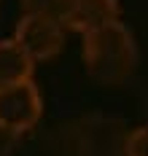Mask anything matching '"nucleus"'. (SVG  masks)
Returning <instances> with one entry per match:
<instances>
[{
  "mask_svg": "<svg viewBox=\"0 0 148 156\" xmlns=\"http://www.w3.org/2000/svg\"><path fill=\"white\" fill-rule=\"evenodd\" d=\"M43 116V97L35 81H24L16 86L0 89V124L11 132L24 135L30 132Z\"/></svg>",
  "mask_w": 148,
  "mask_h": 156,
  "instance_id": "20e7f679",
  "label": "nucleus"
},
{
  "mask_svg": "<svg viewBox=\"0 0 148 156\" xmlns=\"http://www.w3.org/2000/svg\"><path fill=\"white\" fill-rule=\"evenodd\" d=\"M67 27L51 14H22L14 30V41L30 54L33 62H49L65 48Z\"/></svg>",
  "mask_w": 148,
  "mask_h": 156,
  "instance_id": "7ed1b4c3",
  "label": "nucleus"
},
{
  "mask_svg": "<svg viewBox=\"0 0 148 156\" xmlns=\"http://www.w3.org/2000/svg\"><path fill=\"white\" fill-rule=\"evenodd\" d=\"M81 59L86 73L97 83L118 86L135 73L140 51L132 30L118 19L100 30H92L81 41Z\"/></svg>",
  "mask_w": 148,
  "mask_h": 156,
  "instance_id": "f257e3e1",
  "label": "nucleus"
},
{
  "mask_svg": "<svg viewBox=\"0 0 148 156\" xmlns=\"http://www.w3.org/2000/svg\"><path fill=\"white\" fill-rule=\"evenodd\" d=\"M16 143H19V135L11 132L5 124H0V156H11L14 148H16Z\"/></svg>",
  "mask_w": 148,
  "mask_h": 156,
  "instance_id": "1a4fd4ad",
  "label": "nucleus"
},
{
  "mask_svg": "<svg viewBox=\"0 0 148 156\" xmlns=\"http://www.w3.org/2000/svg\"><path fill=\"white\" fill-rule=\"evenodd\" d=\"M129 129L118 119L83 116L67 126L65 145L70 156H124Z\"/></svg>",
  "mask_w": 148,
  "mask_h": 156,
  "instance_id": "f03ea898",
  "label": "nucleus"
},
{
  "mask_svg": "<svg viewBox=\"0 0 148 156\" xmlns=\"http://www.w3.org/2000/svg\"><path fill=\"white\" fill-rule=\"evenodd\" d=\"M35 62L14 38H0V89L33 81Z\"/></svg>",
  "mask_w": 148,
  "mask_h": 156,
  "instance_id": "423d86ee",
  "label": "nucleus"
},
{
  "mask_svg": "<svg viewBox=\"0 0 148 156\" xmlns=\"http://www.w3.org/2000/svg\"><path fill=\"white\" fill-rule=\"evenodd\" d=\"M24 14H51L62 19V11H65L67 0H19Z\"/></svg>",
  "mask_w": 148,
  "mask_h": 156,
  "instance_id": "6e6552de",
  "label": "nucleus"
},
{
  "mask_svg": "<svg viewBox=\"0 0 148 156\" xmlns=\"http://www.w3.org/2000/svg\"><path fill=\"white\" fill-rule=\"evenodd\" d=\"M121 16V3L118 0H67L62 22L73 32H86L100 30L111 22H118Z\"/></svg>",
  "mask_w": 148,
  "mask_h": 156,
  "instance_id": "39448f33",
  "label": "nucleus"
},
{
  "mask_svg": "<svg viewBox=\"0 0 148 156\" xmlns=\"http://www.w3.org/2000/svg\"><path fill=\"white\" fill-rule=\"evenodd\" d=\"M124 156H148V124L129 129L124 143Z\"/></svg>",
  "mask_w": 148,
  "mask_h": 156,
  "instance_id": "0eeeda50",
  "label": "nucleus"
}]
</instances>
